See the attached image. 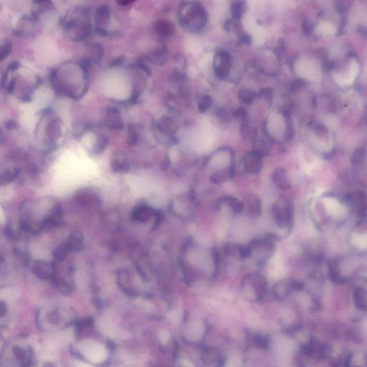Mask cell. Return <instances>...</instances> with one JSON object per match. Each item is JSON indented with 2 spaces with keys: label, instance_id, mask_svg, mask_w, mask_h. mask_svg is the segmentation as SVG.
<instances>
[{
  "label": "cell",
  "instance_id": "16",
  "mask_svg": "<svg viewBox=\"0 0 367 367\" xmlns=\"http://www.w3.org/2000/svg\"><path fill=\"white\" fill-rule=\"evenodd\" d=\"M273 180L277 185L282 189H286L290 187L284 170H277L274 174Z\"/></svg>",
  "mask_w": 367,
  "mask_h": 367
},
{
  "label": "cell",
  "instance_id": "4",
  "mask_svg": "<svg viewBox=\"0 0 367 367\" xmlns=\"http://www.w3.org/2000/svg\"><path fill=\"white\" fill-rule=\"evenodd\" d=\"M274 220L280 227H289L292 222V208L290 203L286 202L283 205L275 204L272 208Z\"/></svg>",
  "mask_w": 367,
  "mask_h": 367
},
{
  "label": "cell",
  "instance_id": "37",
  "mask_svg": "<svg viewBox=\"0 0 367 367\" xmlns=\"http://www.w3.org/2000/svg\"><path fill=\"white\" fill-rule=\"evenodd\" d=\"M135 1H137V0H118L120 4L122 5H129Z\"/></svg>",
  "mask_w": 367,
  "mask_h": 367
},
{
  "label": "cell",
  "instance_id": "32",
  "mask_svg": "<svg viewBox=\"0 0 367 367\" xmlns=\"http://www.w3.org/2000/svg\"><path fill=\"white\" fill-rule=\"evenodd\" d=\"M303 31L305 34H310L312 33L313 30V24L308 20L303 22L302 26Z\"/></svg>",
  "mask_w": 367,
  "mask_h": 367
},
{
  "label": "cell",
  "instance_id": "14",
  "mask_svg": "<svg viewBox=\"0 0 367 367\" xmlns=\"http://www.w3.org/2000/svg\"><path fill=\"white\" fill-rule=\"evenodd\" d=\"M349 199L351 204L358 209H363L366 206V195L361 191H355V192L351 193Z\"/></svg>",
  "mask_w": 367,
  "mask_h": 367
},
{
  "label": "cell",
  "instance_id": "3",
  "mask_svg": "<svg viewBox=\"0 0 367 367\" xmlns=\"http://www.w3.org/2000/svg\"><path fill=\"white\" fill-rule=\"evenodd\" d=\"M244 286L250 287L253 291L256 301H261L264 299L268 290V283L265 277L259 274H253L244 277Z\"/></svg>",
  "mask_w": 367,
  "mask_h": 367
},
{
  "label": "cell",
  "instance_id": "11",
  "mask_svg": "<svg viewBox=\"0 0 367 367\" xmlns=\"http://www.w3.org/2000/svg\"><path fill=\"white\" fill-rule=\"evenodd\" d=\"M84 237L80 232H74L69 235L65 244L70 252H77L84 244Z\"/></svg>",
  "mask_w": 367,
  "mask_h": 367
},
{
  "label": "cell",
  "instance_id": "7",
  "mask_svg": "<svg viewBox=\"0 0 367 367\" xmlns=\"http://www.w3.org/2000/svg\"><path fill=\"white\" fill-rule=\"evenodd\" d=\"M105 126L110 130H123L124 124L119 110L116 107H110L107 109L104 120Z\"/></svg>",
  "mask_w": 367,
  "mask_h": 367
},
{
  "label": "cell",
  "instance_id": "17",
  "mask_svg": "<svg viewBox=\"0 0 367 367\" xmlns=\"http://www.w3.org/2000/svg\"><path fill=\"white\" fill-rule=\"evenodd\" d=\"M140 137L139 130L134 124H131L129 127L128 136H127V143L129 146H135L137 144Z\"/></svg>",
  "mask_w": 367,
  "mask_h": 367
},
{
  "label": "cell",
  "instance_id": "27",
  "mask_svg": "<svg viewBox=\"0 0 367 367\" xmlns=\"http://www.w3.org/2000/svg\"><path fill=\"white\" fill-rule=\"evenodd\" d=\"M93 323H94V318H91V317L84 318L82 319L76 320L75 323V329L77 331H81L86 327H90Z\"/></svg>",
  "mask_w": 367,
  "mask_h": 367
},
{
  "label": "cell",
  "instance_id": "2",
  "mask_svg": "<svg viewBox=\"0 0 367 367\" xmlns=\"http://www.w3.org/2000/svg\"><path fill=\"white\" fill-rule=\"evenodd\" d=\"M64 27L70 38L83 41L90 34L91 27L87 15L82 10H77L65 18Z\"/></svg>",
  "mask_w": 367,
  "mask_h": 367
},
{
  "label": "cell",
  "instance_id": "1",
  "mask_svg": "<svg viewBox=\"0 0 367 367\" xmlns=\"http://www.w3.org/2000/svg\"><path fill=\"white\" fill-rule=\"evenodd\" d=\"M180 21L185 30L192 32H199L206 24V12L198 3H184L180 8Z\"/></svg>",
  "mask_w": 367,
  "mask_h": 367
},
{
  "label": "cell",
  "instance_id": "21",
  "mask_svg": "<svg viewBox=\"0 0 367 367\" xmlns=\"http://www.w3.org/2000/svg\"><path fill=\"white\" fill-rule=\"evenodd\" d=\"M69 252L70 251H69L68 248L66 247L65 244H63V246H58V247L55 248L54 251H53V258L58 261H64Z\"/></svg>",
  "mask_w": 367,
  "mask_h": 367
},
{
  "label": "cell",
  "instance_id": "5",
  "mask_svg": "<svg viewBox=\"0 0 367 367\" xmlns=\"http://www.w3.org/2000/svg\"><path fill=\"white\" fill-rule=\"evenodd\" d=\"M32 271L36 276L43 280H53L56 276V265L51 262L34 261Z\"/></svg>",
  "mask_w": 367,
  "mask_h": 367
},
{
  "label": "cell",
  "instance_id": "10",
  "mask_svg": "<svg viewBox=\"0 0 367 367\" xmlns=\"http://www.w3.org/2000/svg\"><path fill=\"white\" fill-rule=\"evenodd\" d=\"M262 154L259 151L249 153L244 157V168L250 173H258L262 168Z\"/></svg>",
  "mask_w": 367,
  "mask_h": 367
},
{
  "label": "cell",
  "instance_id": "24",
  "mask_svg": "<svg viewBox=\"0 0 367 367\" xmlns=\"http://www.w3.org/2000/svg\"><path fill=\"white\" fill-rule=\"evenodd\" d=\"M226 203L235 213H242L243 210V205L235 198H227Z\"/></svg>",
  "mask_w": 367,
  "mask_h": 367
},
{
  "label": "cell",
  "instance_id": "34",
  "mask_svg": "<svg viewBox=\"0 0 367 367\" xmlns=\"http://www.w3.org/2000/svg\"><path fill=\"white\" fill-rule=\"evenodd\" d=\"M15 79L13 78L11 80H10V83H9L8 88H7V91H8L9 94H13L14 90H15Z\"/></svg>",
  "mask_w": 367,
  "mask_h": 367
},
{
  "label": "cell",
  "instance_id": "25",
  "mask_svg": "<svg viewBox=\"0 0 367 367\" xmlns=\"http://www.w3.org/2000/svg\"><path fill=\"white\" fill-rule=\"evenodd\" d=\"M108 145V139L104 136H101L98 138L96 141V145L95 146L94 151L96 154H101L106 149Z\"/></svg>",
  "mask_w": 367,
  "mask_h": 367
},
{
  "label": "cell",
  "instance_id": "35",
  "mask_svg": "<svg viewBox=\"0 0 367 367\" xmlns=\"http://www.w3.org/2000/svg\"><path fill=\"white\" fill-rule=\"evenodd\" d=\"M7 313V307L6 306L3 302L1 303V306H0V314L1 316L3 317Z\"/></svg>",
  "mask_w": 367,
  "mask_h": 367
},
{
  "label": "cell",
  "instance_id": "28",
  "mask_svg": "<svg viewBox=\"0 0 367 367\" xmlns=\"http://www.w3.org/2000/svg\"><path fill=\"white\" fill-rule=\"evenodd\" d=\"M212 104V98L208 95H205L202 98H201L200 101L199 103V111L201 113L205 112L208 108H210Z\"/></svg>",
  "mask_w": 367,
  "mask_h": 367
},
{
  "label": "cell",
  "instance_id": "18",
  "mask_svg": "<svg viewBox=\"0 0 367 367\" xmlns=\"http://www.w3.org/2000/svg\"><path fill=\"white\" fill-rule=\"evenodd\" d=\"M253 345L258 349H266L269 344V340L267 337L261 334H253L251 337Z\"/></svg>",
  "mask_w": 367,
  "mask_h": 367
},
{
  "label": "cell",
  "instance_id": "23",
  "mask_svg": "<svg viewBox=\"0 0 367 367\" xmlns=\"http://www.w3.org/2000/svg\"><path fill=\"white\" fill-rule=\"evenodd\" d=\"M13 352L17 359L22 362H28L30 361V354L27 352L25 349L19 347V346H15L13 349Z\"/></svg>",
  "mask_w": 367,
  "mask_h": 367
},
{
  "label": "cell",
  "instance_id": "20",
  "mask_svg": "<svg viewBox=\"0 0 367 367\" xmlns=\"http://www.w3.org/2000/svg\"><path fill=\"white\" fill-rule=\"evenodd\" d=\"M19 170L17 169L9 170L1 176V184H8L13 182L18 177Z\"/></svg>",
  "mask_w": 367,
  "mask_h": 367
},
{
  "label": "cell",
  "instance_id": "26",
  "mask_svg": "<svg viewBox=\"0 0 367 367\" xmlns=\"http://www.w3.org/2000/svg\"><path fill=\"white\" fill-rule=\"evenodd\" d=\"M244 3L242 1H237L232 5V14L235 18H239L243 13Z\"/></svg>",
  "mask_w": 367,
  "mask_h": 367
},
{
  "label": "cell",
  "instance_id": "19",
  "mask_svg": "<svg viewBox=\"0 0 367 367\" xmlns=\"http://www.w3.org/2000/svg\"><path fill=\"white\" fill-rule=\"evenodd\" d=\"M156 30L160 35L166 37L171 35L173 28H172L171 24L169 22L161 21L156 24Z\"/></svg>",
  "mask_w": 367,
  "mask_h": 367
},
{
  "label": "cell",
  "instance_id": "30",
  "mask_svg": "<svg viewBox=\"0 0 367 367\" xmlns=\"http://www.w3.org/2000/svg\"><path fill=\"white\" fill-rule=\"evenodd\" d=\"M11 45L8 41H5L4 44L2 46L1 48V60H3L5 58H6L10 54V51H11V48H10Z\"/></svg>",
  "mask_w": 367,
  "mask_h": 367
},
{
  "label": "cell",
  "instance_id": "12",
  "mask_svg": "<svg viewBox=\"0 0 367 367\" xmlns=\"http://www.w3.org/2000/svg\"><path fill=\"white\" fill-rule=\"evenodd\" d=\"M46 135L48 140L54 142L62 136L61 121L59 119L52 120L46 128Z\"/></svg>",
  "mask_w": 367,
  "mask_h": 367
},
{
  "label": "cell",
  "instance_id": "9",
  "mask_svg": "<svg viewBox=\"0 0 367 367\" xmlns=\"http://www.w3.org/2000/svg\"><path fill=\"white\" fill-rule=\"evenodd\" d=\"M299 283L293 280H282L277 282L273 288L274 295L278 299H284L291 294V291L299 288Z\"/></svg>",
  "mask_w": 367,
  "mask_h": 367
},
{
  "label": "cell",
  "instance_id": "31",
  "mask_svg": "<svg viewBox=\"0 0 367 367\" xmlns=\"http://www.w3.org/2000/svg\"><path fill=\"white\" fill-rule=\"evenodd\" d=\"M225 179H226V177H225L224 172H217L211 177L212 182H215V183H220V182H224Z\"/></svg>",
  "mask_w": 367,
  "mask_h": 367
},
{
  "label": "cell",
  "instance_id": "6",
  "mask_svg": "<svg viewBox=\"0 0 367 367\" xmlns=\"http://www.w3.org/2000/svg\"><path fill=\"white\" fill-rule=\"evenodd\" d=\"M231 68V58L225 51L217 53L215 58V71L220 78H224L228 75Z\"/></svg>",
  "mask_w": 367,
  "mask_h": 367
},
{
  "label": "cell",
  "instance_id": "15",
  "mask_svg": "<svg viewBox=\"0 0 367 367\" xmlns=\"http://www.w3.org/2000/svg\"><path fill=\"white\" fill-rule=\"evenodd\" d=\"M112 171L116 173H125L129 171V164L127 160L123 158H114L111 161V165Z\"/></svg>",
  "mask_w": 367,
  "mask_h": 367
},
{
  "label": "cell",
  "instance_id": "22",
  "mask_svg": "<svg viewBox=\"0 0 367 367\" xmlns=\"http://www.w3.org/2000/svg\"><path fill=\"white\" fill-rule=\"evenodd\" d=\"M157 126L159 130L165 134H170V133L173 132V124L170 118H166V117L165 118L163 117L158 122Z\"/></svg>",
  "mask_w": 367,
  "mask_h": 367
},
{
  "label": "cell",
  "instance_id": "36",
  "mask_svg": "<svg viewBox=\"0 0 367 367\" xmlns=\"http://www.w3.org/2000/svg\"><path fill=\"white\" fill-rule=\"evenodd\" d=\"M263 96H265V98L268 99H271L272 98V91L270 90H265L263 92Z\"/></svg>",
  "mask_w": 367,
  "mask_h": 367
},
{
  "label": "cell",
  "instance_id": "33",
  "mask_svg": "<svg viewBox=\"0 0 367 367\" xmlns=\"http://www.w3.org/2000/svg\"><path fill=\"white\" fill-rule=\"evenodd\" d=\"M17 124L13 120H8V121L5 123V127H6L8 130H14V129L17 128Z\"/></svg>",
  "mask_w": 367,
  "mask_h": 367
},
{
  "label": "cell",
  "instance_id": "29",
  "mask_svg": "<svg viewBox=\"0 0 367 367\" xmlns=\"http://www.w3.org/2000/svg\"><path fill=\"white\" fill-rule=\"evenodd\" d=\"M239 98L242 100V102L251 103L254 98V94L251 91H242L239 93Z\"/></svg>",
  "mask_w": 367,
  "mask_h": 367
},
{
  "label": "cell",
  "instance_id": "13",
  "mask_svg": "<svg viewBox=\"0 0 367 367\" xmlns=\"http://www.w3.org/2000/svg\"><path fill=\"white\" fill-rule=\"evenodd\" d=\"M367 158V151L363 147L358 148L355 150L354 154L351 156V164L353 166L359 168L365 165Z\"/></svg>",
  "mask_w": 367,
  "mask_h": 367
},
{
  "label": "cell",
  "instance_id": "8",
  "mask_svg": "<svg viewBox=\"0 0 367 367\" xmlns=\"http://www.w3.org/2000/svg\"><path fill=\"white\" fill-rule=\"evenodd\" d=\"M156 213L154 209L146 205H138L132 212V218L139 222L149 221L153 217H155Z\"/></svg>",
  "mask_w": 367,
  "mask_h": 367
}]
</instances>
